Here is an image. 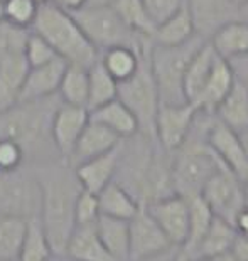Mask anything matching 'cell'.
<instances>
[{
    "label": "cell",
    "instance_id": "obj_1",
    "mask_svg": "<svg viewBox=\"0 0 248 261\" xmlns=\"http://www.w3.org/2000/svg\"><path fill=\"white\" fill-rule=\"evenodd\" d=\"M31 170L41 187V211L37 219L53 253L63 254L76 227L75 209L83 187L73 167L64 160L32 165Z\"/></svg>",
    "mask_w": 248,
    "mask_h": 261
},
{
    "label": "cell",
    "instance_id": "obj_2",
    "mask_svg": "<svg viewBox=\"0 0 248 261\" xmlns=\"http://www.w3.org/2000/svg\"><path fill=\"white\" fill-rule=\"evenodd\" d=\"M61 98L53 94L36 101L15 103L0 113V138L12 140L24 153V165L61 160L53 142V116Z\"/></svg>",
    "mask_w": 248,
    "mask_h": 261
},
{
    "label": "cell",
    "instance_id": "obj_3",
    "mask_svg": "<svg viewBox=\"0 0 248 261\" xmlns=\"http://www.w3.org/2000/svg\"><path fill=\"white\" fill-rule=\"evenodd\" d=\"M31 31L39 34L54 49L56 56L68 64L88 69L100 59V53L83 34L69 10L54 0L39 5Z\"/></svg>",
    "mask_w": 248,
    "mask_h": 261
},
{
    "label": "cell",
    "instance_id": "obj_4",
    "mask_svg": "<svg viewBox=\"0 0 248 261\" xmlns=\"http://www.w3.org/2000/svg\"><path fill=\"white\" fill-rule=\"evenodd\" d=\"M206 42L200 36L179 46L154 44L148 51V64L156 81L159 99L164 105L189 103L184 94V74L196 51Z\"/></svg>",
    "mask_w": 248,
    "mask_h": 261
},
{
    "label": "cell",
    "instance_id": "obj_5",
    "mask_svg": "<svg viewBox=\"0 0 248 261\" xmlns=\"http://www.w3.org/2000/svg\"><path fill=\"white\" fill-rule=\"evenodd\" d=\"M71 15L100 54L118 46L144 51L152 44V39L142 37L130 31L112 5H83L81 9L71 10Z\"/></svg>",
    "mask_w": 248,
    "mask_h": 261
},
{
    "label": "cell",
    "instance_id": "obj_6",
    "mask_svg": "<svg viewBox=\"0 0 248 261\" xmlns=\"http://www.w3.org/2000/svg\"><path fill=\"white\" fill-rule=\"evenodd\" d=\"M148 51L142 56L140 66L135 74L127 81L118 83L117 98L135 116L139 123V133L156 142L154 126H156V115L161 99H159V91L154 81L151 64H148Z\"/></svg>",
    "mask_w": 248,
    "mask_h": 261
},
{
    "label": "cell",
    "instance_id": "obj_7",
    "mask_svg": "<svg viewBox=\"0 0 248 261\" xmlns=\"http://www.w3.org/2000/svg\"><path fill=\"white\" fill-rule=\"evenodd\" d=\"M41 211V187L31 167L0 170V216L37 219Z\"/></svg>",
    "mask_w": 248,
    "mask_h": 261
},
{
    "label": "cell",
    "instance_id": "obj_8",
    "mask_svg": "<svg viewBox=\"0 0 248 261\" xmlns=\"http://www.w3.org/2000/svg\"><path fill=\"white\" fill-rule=\"evenodd\" d=\"M197 110L192 103L159 105L154 126L156 143L167 153H174L183 147L196 121Z\"/></svg>",
    "mask_w": 248,
    "mask_h": 261
},
{
    "label": "cell",
    "instance_id": "obj_9",
    "mask_svg": "<svg viewBox=\"0 0 248 261\" xmlns=\"http://www.w3.org/2000/svg\"><path fill=\"white\" fill-rule=\"evenodd\" d=\"M201 197L205 199L214 216L228 221L233 226L236 216L246 205L245 186L227 167L209 179L206 187L203 189Z\"/></svg>",
    "mask_w": 248,
    "mask_h": 261
},
{
    "label": "cell",
    "instance_id": "obj_10",
    "mask_svg": "<svg viewBox=\"0 0 248 261\" xmlns=\"http://www.w3.org/2000/svg\"><path fill=\"white\" fill-rule=\"evenodd\" d=\"M172 248L145 205H140L129 221V261H144L167 253Z\"/></svg>",
    "mask_w": 248,
    "mask_h": 261
},
{
    "label": "cell",
    "instance_id": "obj_11",
    "mask_svg": "<svg viewBox=\"0 0 248 261\" xmlns=\"http://www.w3.org/2000/svg\"><path fill=\"white\" fill-rule=\"evenodd\" d=\"M208 145L241 184H248V147L243 137L213 116L206 132Z\"/></svg>",
    "mask_w": 248,
    "mask_h": 261
},
{
    "label": "cell",
    "instance_id": "obj_12",
    "mask_svg": "<svg viewBox=\"0 0 248 261\" xmlns=\"http://www.w3.org/2000/svg\"><path fill=\"white\" fill-rule=\"evenodd\" d=\"M151 216L162 229L174 248H183L189 232V202L187 199L172 194L145 205Z\"/></svg>",
    "mask_w": 248,
    "mask_h": 261
},
{
    "label": "cell",
    "instance_id": "obj_13",
    "mask_svg": "<svg viewBox=\"0 0 248 261\" xmlns=\"http://www.w3.org/2000/svg\"><path fill=\"white\" fill-rule=\"evenodd\" d=\"M196 36L209 41L219 27L238 19L236 0H186Z\"/></svg>",
    "mask_w": 248,
    "mask_h": 261
},
{
    "label": "cell",
    "instance_id": "obj_14",
    "mask_svg": "<svg viewBox=\"0 0 248 261\" xmlns=\"http://www.w3.org/2000/svg\"><path fill=\"white\" fill-rule=\"evenodd\" d=\"M90 121V112L85 107L61 103L53 116V142L59 157L68 162L81 132Z\"/></svg>",
    "mask_w": 248,
    "mask_h": 261
},
{
    "label": "cell",
    "instance_id": "obj_15",
    "mask_svg": "<svg viewBox=\"0 0 248 261\" xmlns=\"http://www.w3.org/2000/svg\"><path fill=\"white\" fill-rule=\"evenodd\" d=\"M68 63L61 58H56L47 64L29 68L24 83H22L17 103L36 101V99L49 98L53 94H58L59 83L63 80Z\"/></svg>",
    "mask_w": 248,
    "mask_h": 261
},
{
    "label": "cell",
    "instance_id": "obj_16",
    "mask_svg": "<svg viewBox=\"0 0 248 261\" xmlns=\"http://www.w3.org/2000/svg\"><path fill=\"white\" fill-rule=\"evenodd\" d=\"M236 81V76L233 73V68L227 59L216 58L214 66L211 69L206 85L203 86L201 93L197 94L196 99L192 101V105L196 107V110L200 113H205L209 116H214V112L219 107V103L227 98V94L233 88Z\"/></svg>",
    "mask_w": 248,
    "mask_h": 261
},
{
    "label": "cell",
    "instance_id": "obj_17",
    "mask_svg": "<svg viewBox=\"0 0 248 261\" xmlns=\"http://www.w3.org/2000/svg\"><path fill=\"white\" fill-rule=\"evenodd\" d=\"M120 142H122V138L115 135L113 132H110L107 126L90 120L85 126V130L81 132L78 142H76L73 152H71L68 164L71 167H76V165L88 162V160L100 157V155L113 150L115 147L120 145Z\"/></svg>",
    "mask_w": 248,
    "mask_h": 261
},
{
    "label": "cell",
    "instance_id": "obj_18",
    "mask_svg": "<svg viewBox=\"0 0 248 261\" xmlns=\"http://www.w3.org/2000/svg\"><path fill=\"white\" fill-rule=\"evenodd\" d=\"M120 159V145L115 147L110 152L95 157L88 162H83L73 167L75 175L81 184L83 191L100 194L110 182H113L115 174H117Z\"/></svg>",
    "mask_w": 248,
    "mask_h": 261
},
{
    "label": "cell",
    "instance_id": "obj_19",
    "mask_svg": "<svg viewBox=\"0 0 248 261\" xmlns=\"http://www.w3.org/2000/svg\"><path fill=\"white\" fill-rule=\"evenodd\" d=\"M214 118L238 135H248V86L245 83L240 80L235 81L227 98L214 112Z\"/></svg>",
    "mask_w": 248,
    "mask_h": 261
},
{
    "label": "cell",
    "instance_id": "obj_20",
    "mask_svg": "<svg viewBox=\"0 0 248 261\" xmlns=\"http://www.w3.org/2000/svg\"><path fill=\"white\" fill-rule=\"evenodd\" d=\"M219 58L233 61L248 56V24L236 19L214 32L208 41Z\"/></svg>",
    "mask_w": 248,
    "mask_h": 261
},
{
    "label": "cell",
    "instance_id": "obj_21",
    "mask_svg": "<svg viewBox=\"0 0 248 261\" xmlns=\"http://www.w3.org/2000/svg\"><path fill=\"white\" fill-rule=\"evenodd\" d=\"M90 120L107 126L110 132L118 135L122 140L139 133V123H137L135 116L132 115L130 110L127 108L118 98L105 103L100 108L91 110Z\"/></svg>",
    "mask_w": 248,
    "mask_h": 261
},
{
    "label": "cell",
    "instance_id": "obj_22",
    "mask_svg": "<svg viewBox=\"0 0 248 261\" xmlns=\"http://www.w3.org/2000/svg\"><path fill=\"white\" fill-rule=\"evenodd\" d=\"M64 253L76 261H115L98 238L95 224L76 226Z\"/></svg>",
    "mask_w": 248,
    "mask_h": 261
},
{
    "label": "cell",
    "instance_id": "obj_23",
    "mask_svg": "<svg viewBox=\"0 0 248 261\" xmlns=\"http://www.w3.org/2000/svg\"><path fill=\"white\" fill-rule=\"evenodd\" d=\"M95 227L110 256L115 261H129V221L100 214Z\"/></svg>",
    "mask_w": 248,
    "mask_h": 261
},
{
    "label": "cell",
    "instance_id": "obj_24",
    "mask_svg": "<svg viewBox=\"0 0 248 261\" xmlns=\"http://www.w3.org/2000/svg\"><path fill=\"white\" fill-rule=\"evenodd\" d=\"M236 238V227L225 221L218 216H214L211 226L208 227L206 234L203 236V240L196 246V249L191 254L192 258H206L211 259L218 254L228 253L231 251L233 241Z\"/></svg>",
    "mask_w": 248,
    "mask_h": 261
},
{
    "label": "cell",
    "instance_id": "obj_25",
    "mask_svg": "<svg viewBox=\"0 0 248 261\" xmlns=\"http://www.w3.org/2000/svg\"><path fill=\"white\" fill-rule=\"evenodd\" d=\"M216 58L218 54L214 53V49L208 41L203 42V46L192 56L184 74V94L189 103L194 101L197 94L201 93L203 86L206 85Z\"/></svg>",
    "mask_w": 248,
    "mask_h": 261
},
{
    "label": "cell",
    "instance_id": "obj_26",
    "mask_svg": "<svg viewBox=\"0 0 248 261\" xmlns=\"http://www.w3.org/2000/svg\"><path fill=\"white\" fill-rule=\"evenodd\" d=\"M148 49L151 47L144 49V51H137V49L127 47V46L112 47L100 54V63L105 68V71H107L115 81L122 83L135 74V71L139 69V66H140L142 56H144Z\"/></svg>",
    "mask_w": 248,
    "mask_h": 261
},
{
    "label": "cell",
    "instance_id": "obj_27",
    "mask_svg": "<svg viewBox=\"0 0 248 261\" xmlns=\"http://www.w3.org/2000/svg\"><path fill=\"white\" fill-rule=\"evenodd\" d=\"M192 37H196L194 24H192L187 4L184 2L183 7L172 17H169L156 27L152 42L161 44V46H179V44L191 41Z\"/></svg>",
    "mask_w": 248,
    "mask_h": 261
},
{
    "label": "cell",
    "instance_id": "obj_28",
    "mask_svg": "<svg viewBox=\"0 0 248 261\" xmlns=\"http://www.w3.org/2000/svg\"><path fill=\"white\" fill-rule=\"evenodd\" d=\"M98 204H100V214L110 216V218L130 221L140 207V202L132 196L117 182L110 184L98 194Z\"/></svg>",
    "mask_w": 248,
    "mask_h": 261
},
{
    "label": "cell",
    "instance_id": "obj_29",
    "mask_svg": "<svg viewBox=\"0 0 248 261\" xmlns=\"http://www.w3.org/2000/svg\"><path fill=\"white\" fill-rule=\"evenodd\" d=\"M118 83L102 66L100 59L88 68V112L103 107L105 103L117 98Z\"/></svg>",
    "mask_w": 248,
    "mask_h": 261
},
{
    "label": "cell",
    "instance_id": "obj_30",
    "mask_svg": "<svg viewBox=\"0 0 248 261\" xmlns=\"http://www.w3.org/2000/svg\"><path fill=\"white\" fill-rule=\"evenodd\" d=\"M58 96L66 105L85 107L88 103V69L81 66L68 64L59 83ZM88 110V108H86Z\"/></svg>",
    "mask_w": 248,
    "mask_h": 261
},
{
    "label": "cell",
    "instance_id": "obj_31",
    "mask_svg": "<svg viewBox=\"0 0 248 261\" xmlns=\"http://www.w3.org/2000/svg\"><path fill=\"white\" fill-rule=\"evenodd\" d=\"M27 219L0 216V261H17L27 231Z\"/></svg>",
    "mask_w": 248,
    "mask_h": 261
},
{
    "label": "cell",
    "instance_id": "obj_32",
    "mask_svg": "<svg viewBox=\"0 0 248 261\" xmlns=\"http://www.w3.org/2000/svg\"><path fill=\"white\" fill-rule=\"evenodd\" d=\"M112 7L130 31L142 37L152 39L156 32V24L152 22L142 0H115Z\"/></svg>",
    "mask_w": 248,
    "mask_h": 261
},
{
    "label": "cell",
    "instance_id": "obj_33",
    "mask_svg": "<svg viewBox=\"0 0 248 261\" xmlns=\"http://www.w3.org/2000/svg\"><path fill=\"white\" fill-rule=\"evenodd\" d=\"M187 202H189V232H187L186 244L181 249H184L191 256L203 236L206 234L208 227L211 226L214 214L201 196L187 199Z\"/></svg>",
    "mask_w": 248,
    "mask_h": 261
},
{
    "label": "cell",
    "instance_id": "obj_34",
    "mask_svg": "<svg viewBox=\"0 0 248 261\" xmlns=\"http://www.w3.org/2000/svg\"><path fill=\"white\" fill-rule=\"evenodd\" d=\"M53 254L51 244L44 234L39 219H31L27 223L26 238L17 261H47Z\"/></svg>",
    "mask_w": 248,
    "mask_h": 261
},
{
    "label": "cell",
    "instance_id": "obj_35",
    "mask_svg": "<svg viewBox=\"0 0 248 261\" xmlns=\"http://www.w3.org/2000/svg\"><path fill=\"white\" fill-rule=\"evenodd\" d=\"M2 20L19 29L31 31L39 5L32 0H2Z\"/></svg>",
    "mask_w": 248,
    "mask_h": 261
},
{
    "label": "cell",
    "instance_id": "obj_36",
    "mask_svg": "<svg viewBox=\"0 0 248 261\" xmlns=\"http://www.w3.org/2000/svg\"><path fill=\"white\" fill-rule=\"evenodd\" d=\"M29 36L27 29H19L5 20H0V63L14 54L24 53V46Z\"/></svg>",
    "mask_w": 248,
    "mask_h": 261
},
{
    "label": "cell",
    "instance_id": "obj_37",
    "mask_svg": "<svg viewBox=\"0 0 248 261\" xmlns=\"http://www.w3.org/2000/svg\"><path fill=\"white\" fill-rule=\"evenodd\" d=\"M24 58L27 61V64H29V68H37V66L51 63L58 56L54 53V49L39 34L29 31V36H27L24 46Z\"/></svg>",
    "mask_w": 248,
    "mask_h": 261
},
{
    "label": "cell",
    "instance_id": "obj_38",
    "mask_svg": "<svg viewBox=\"0 0 248 261\" xmlns=\"http://www.w3.org/2000/svg\"><path fill=\"white\" fill-rule=\"evenodd\" d=\"M76 226H88L95 224L96 219L100 218V204H98V194L81 191L76 201L75 209Z\"/></svg>",
    "mask_w": 248,
    "mask_h": 261
},
{
    "label": "cell",
    "instance_id": "obj_39",
    "mask_svg": "<svg viewBox=\"0 0 248 261\" xmlns=\"http://www.w3.org/2000/svg\"><path fill=\"white\" fill-rule=\"evenodd\" d=\"M142 2H144V7L147 9L152 22L157 27L159 24H162L164 20L172 17V15L183 7V4L186 0H142Z\"/></svg>",
    "mask_w": 248,
    "mask_h": 261
},
{
    "label": "cell",
    "instance_id": "obj_40",
    "mask_svg": "<svg viewBox=\"0 0 248 261\" xmlns=\"http://www.w3.org/2000/svg\"><path fill=\"white\" fill-rule=\"evenodd\" d=\"M24 165V153L12 140L0 138V170H15Z\"/></svg>",
    "mask_w": 248,
    "mask_h": 261
},
{
    "label": "cell",
    "instance_id": "obj_41",
    "mask_svg": "<svg viewBox=\"0 0 248 261\" xmlns=\"http://www.w3.org/2000/svg\"><path fill=\"white\" fill-rule=\"evenodd\" d=\"M231 253L235 254L238 261H248V234H241L236 231V238L231 246Z\"/></svg>",
    "mask_w": 248,
    "mask_h": 261
},
{
    "label": "cell",
    "instance_id": "obj_42",
    "mask_svg": "<svg viewBox=\"0 0 248 261\" xmlns=\"http://www.w3.org/2000/svg\"><path fill=\"white\" fill-rule=\"evenodd\" d=\"M235 227H236V231L241 232V234H248V205H245V207L238 213V216H236Z\"/></svg>",
    "mask_w": 248,
    "mask_h": 261
},
{
    "label": "cell",
    "instance_id": "obj_43",
    "mask_svg": "<svg viewBox=\"0 0 248 261\" xmlns=\"http://www.w3.org/2000/svg\"><path fill=\"white\" fill-rule=\"evenodd\" d=\"M56 4L61 5L63 9L66 10H76V9H81L83 5H86L88 4V0H54Z\"/></svg>",
    "mask_w": 248,
    "mask_h": 261
},
{
    "label": "cell",
    "instance_id": "obj_44",
    "mask_svg": "<svg viewBox=\"0 0 248 261\" xmlns=\"http://www.w3.org/2000/svg\"><path fill=\"white\" fill-rule=\"evenodd\" d=\"M169 261H191V256L184 251V249L178 248V249L174 251L172 256L169 258Z\"/></svg>",
    "mask_w": 248,
    "mask_h": 261
},
{
    "label": "cell",
    "instance_id": "obj_45",
    "mask_svg": "<svg viewBox=\"0 0 248 261\" xmlns=\"http://www.w3.org/2000/svg\"><path fill=\"white\" fill-rule=\"evenodd\" d=\"M238 19L248 24V0H245V2L240 4V7H238Z\"/></svg>",
    "mask_w": 248,
    "mask_h": 261
},
{
    "label": "cell",
    "instance_id": "obj_46",
    "mask_svg": "<svg viewBox=\"0 0 248 261\" xmlns=\"http://www.w3.org/2000/svg\"><path fill=\"white\" fill-rule=\"evenodd\" d=\"M209 261H238V258L235 256L233 253L228 251V253H223V254H218V256L211 258Z\"/></svg>",
    "mask_w": 248,
    "mask_h": 261
},
{
    "label": "cell",
    "instance_id": "obj_47",
    "mask_svg": "<svg viewBox=\"0 0 248 261\" xmlns=\"http://www.w3.org/2000/svg\"><path fill=\"white\" fill-rule=\"evenodd\" d=\"M47 261H76L75 258H71V256H68L66 253H63V254H56L54 253L51 258H49Z\"/></svg>",
    "mask_w": 248,
    "mask_h": 261
},
{
    "label": "cell",
    "instance_id": "obj_48",
    "mask_svg": "<svg viewBox=\"0 0 248 261\" xmlns=\"http://www.w3.org/2000/svg\"><path fill=\"white\" fill-rule=\"evenodd\" d=\"M115 0H88L86 5H112Z\"/></svg>",
    "mask_w": 248,
    "mask_h": 261
},
{
    "label": "cell",
    "instance_id": "obj_49",
    "mask_svg": "<svg viewBox=\"0 0 248 261\" xmlns=\"http://www.w3.org/2000/svg\"><path fill=\"white\" fill-rule=\"evenodd\" d=\"M32 2H36L37 5H41V4H46V2H51V0H32Z\"/></svg>",
    "mask_w": 248,
    "mask_h": 261
},
{
    "label": "cell",
    "instance_id": "obj_50",
    "mask_svg": "<svg viewBox=\"0 0 248 261\" xmlns=\"http://www.w3.org/2000/svg\"><path fill=\"white\" fill-rule=\"evenodd\" d=\"M191 261H209V259H206V258H192Z\"/></svg>",
    "mask_w": 248,
    "mask_h": 261
},
{
    "label": "cell",
    "instance_id": "obj_51",
    "mask_svg": "<svg viewBox=\"0 0 248 261\" xmlns=\"http://www.w3.org/2000/svg\"><path fill=\"white\" fill-rule=\"evenodd\" d=\"M2 2V0H0ZM0 20H2V5H0Z\"/></svg>",
    "mask_w": 248,
    "mask_h": 261
},
{
    "label": "cell",
    "instance_id": "obj_52",
    "mask_svg": "<svg viewBox=\"0 0 248 261\" xmlns=\"http://www.w3.org/2000/svg\"><path fill=\"white\" fill-rule=\"evenodd\" d=\"M236 2H238V4H241V2H245V0H236Z\"/></svg>",
    "mask_w": 248,
    "mask_h": 261
}]
</instances>
